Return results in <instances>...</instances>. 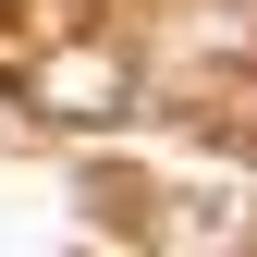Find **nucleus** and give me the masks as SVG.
<instances>
[]
</instances>
